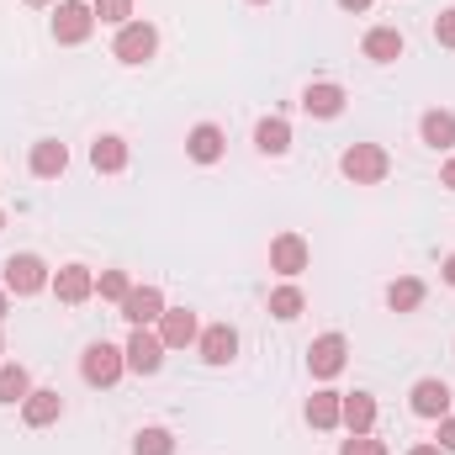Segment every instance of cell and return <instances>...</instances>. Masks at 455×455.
<instances>
[{
  "mask_svg": "<svg viewBox=\"0 0 455 455\" xmlns=\"http://www.w3.org/2000/svg\"><path fill=\"white\" fill-rule=\"evenodd\" d=\"M27 392H32V376H27V365L5 360V365H0V403H5V408H11V403H27Z\"/></svg>",
  "mask_w": 455,
  "mask_h": 455,
  "instance_id": "25",
  "label": "cell"
},
{
  "mask_svg": "<svg viewBox=\"0 0 455 455\" xmlns=\"http://www.w3.org/2000/svg\"><path fill=\"white\" fill-rule=\"evenodd\" d=\"M48 286H53V297H59L64 307H80V302L96 297V275H91V265H64Z\"/></svg>",
  "mask_w": 455,
  "mask_h": 455,
  "instance_id": "9",
  "label": "cell"
},
{
  "mask_svg": "<svg viewBox=\"0 0 455 455\" xmlns=\"http://www.w3.org/2000/svg\"><path fill=\"white\" fill-rule=\"evenodd\" d=\"M339 455H387V445L371 440V435H349V440L339 445Z\"/></svg>",
  "mask_w": 455,
  "mask_h": 455,
  "instance_id": "30",
  "label": "cell"
},
{
  "mask_svg": "<svg viewBox=\"0 0 455 455\" xmlns=\"http://www.w3.org/2000/svg\"><path fill=\"white\" fill-rule=\"evenodd\" d=\"M59 413H64V397L53 387H32L27 403H21V424L27 429H48V424H59Z\"/></svg>",
  "mask_w": 455,
  "mask_h": 455,
  "instance_id": "11",
  "label": "cell"
},
{
  "mask_svg": "<svg viewBox=\"0 0 455 455\" xmlns=\"http://www.w3.org/2000/svg\"><path fill=\"white\" fill-rule=\"evenodd\" d=\"M249 5H270V0H249Z\"/></svg>",
  "mask_w": 455,
  "mask_h": 455,
  "instance_id": "39",
  "label": "cell"
},
{
  "mask_svg": "<svg viewBox=\"0 0 455 455\" xmlns=\"http://www.w3.org/2000/svg\"><path fill=\"white\" fill-rule=\"evenodd\" d=\"M5 313H11V302H5V291H0V323H5Z\"/></svg>",
  "mask_w": 455,
  "mask_h": 455,
  "instance_id": "37",
  "label": "cell"
},
{
  "mask_svg": "<svg viewBox=\"0 0 455 455\" xmlns=\"http://www.w3.org/2000/svg\"><path fill=\"white\" fill-rule=\"evenodd\" d=\"M64 170H69V148H64L59 138L32 143V175H37V180H59Z\"/></svg>",
  "mask_w": 455,
  "mask_h": 455,
  "instance_id": "18",
  "label": "cell"
},
{
  "mask_svg": "<svg viewBox=\"0 0 455 455\" xmlns=\"http://www.w3.org/2000/svg\"><path fill=\"white\" fill-rule=\"evenodd\" d=\"M419 138L429 143V148H455V112H424L419 116Z\"/></svg>",
  "mask_w": 455,
  "mask_h": 455,
  "instance_id": "21",
  "label": "cell"
},
{
  "mask_svg": "<svg viewBox=\"0 0 455 455\" xmlns=\"http://www.w3.org/2000/svg\"><path fill=\"white\" fill-rule=\"evenodd\" d=\"M48 281H53V275H48L43 254H11V259H5V291H16V297H37Z\"/></svg>",
  "mask_w": 455,
  "mask_h": 455,
  "instance_id": "3",
  "label": "cell"
},
{
  "mask_svg": "<svg viewBox=\"0 0 455 455\" xmlns=\"http://www.w3.org/2000/svg\"><path fill=\"white\" fill-rule=\"evenodd\" d=\"M27 5H48V0H27Z\"/></svg>",
  "mask_w": 455,
  "mask_h": 455,
  "instance_id": "38",
  "label": "cell"
},
{
  "mask_svg": "<svg viewBox=\"0 0 455 455\" xmlns=\"http://www.w3.org/2000/svg\"><path fill=\"white\" fill-rule=\"evenodd\" d=\"M339 170H344V180H355V186H381L387 170H392V154L381 143H349L339 154Z\"/></svg>",
  "mask_w": 455,
  "mask_h": 455,
  "instance_id": "1",
  "label": "cell"
},
{
  "mask_svg": "<svg viewBox=\"0 0 455 455\" xmlns=\"http://www.w3.org/2000/svg\"><path fill=\"white\" fill-rule=\"evenodd\" d=\"M440 186H445V191H455V154L445 159V170H440Z\"/></svg>",
  "mask_w": 455,
  "mask_h": 455,
  "instance_id": "33",
  "label": "cell"
},
{
  "mask_svg": "<svg viewBox=\"0 0 455 455\" xmlns=\"http://www.w3.org/2000/svg\"><path fill=\"white\" fill-rule=\"evenodd\" d=\"M159 339H164V349H186V344H196L202 339L196 313H191V307H164V318H159Z\"/></svg>",
  "mask_w": 455,
  "mask_h": 455,
  "instance_id": "12",
  "label": "cell"
},
{
  "mask_svg": "<svg viewBox=\"0 0 455 455\" xmlns=\"http://www.w3.org/2000/svg\"><path fill=\"white\" fill-rule=\"evenodd\" d=\"M413 413H419V419H445V413H451V387L435 381V376H424V381L413 387Z\"/></svg>",
  "mask_w": 455,
  "mask_h": 455,
  "instance_id": "19",
  "label": "cell"
},
{
  "mask_svg": "<svg viewBox=\"0 0 455 455\" xmlns=\"http://www.w3.org/2000/svg\"><path fill=\"white\" fill-rule=\"evenodd\" d=\"M302 112L307 116H339L344 112V85H334V80H318V85H307L302 91Z\"/></svg>",
  "mask_w": 455,
  "mask_h": 455,
  "instance_id": "16",
  "label": "cell"
},
{
  "mask_svg": "<svg viewBox=\"0 0 455 455\" xmlns=\"http://www.w3.org/2000/svg\"><path fill=\"white\" fill-rule=\"evenodd\" d=\"M339 403L344 392H313L307 397V424L313 429H339Z\"/></svg>",
  "mask_w": 455,
  "mask_h": 455,
  "instance_id": "23",
  "label": "cell"
},
{
  "mask_svg": "<svg viewBox=\"0 0 455 455\" xmlns=\"http://www.w3.org/2000/svg\"><path fill=\"white\" fill-rule=\"evenodd\" d=\"M132 455H175V435L159 429V424H148V429L132 435Z\"/></svg>",
  "mask_w": 455,
  "mask_h": 455,
  "instance_id": "27",
  "label": "cell"
},
{
  "mask_svg": "<svg viewBox=\"0 0 455 455\" xmlns=\"http://www.w3.org/2000/svg\"><path fill=\"white\" fill-rule=\"evenodd\" d=\"M112 53L122 64H148V59L159 53V32H154L148 21H127V27H116Z\"/></svg>",
  "mask_w": 455,
  "mask_h": 455,
  "instance_id": "4",
  "label": "cell"
},
{
  "mask_svg": "<svg viewBox=\"0 0 455 455\" xmlns=\"http://www.w3.org/2000/svg\"><path fill=\"white\" fill-rule=\"evenodd\" d=\"M302 307H307L302 286H275V291H270V318L291 323V318H302Z\"/></svg>",
  "mask_w": 455,
  "mask_h": 455,
  "instance_id": "26",
  "label": "cell"
},
{
  "mask_svg": "<svg viewBox=\"0 0 455 455\" xmlns=\"http://www.w3.org/2000/svg\"><path fill=\"white\" fill-rule=\"evenodd\" d=\"M122 355H127V371L154 376V371L164 365V339H159V334H148V329H132V339L122 344Z\"/></svg>",
  "mask_w": 455,
  "mask_h": 455,
  "instance_id": "10",
  "label": "cell"
},
{
  "mask_svg": "<svg viewBox=\"0 0 455 455\" xmlns=\"http://www.w3.org/2000/svg\"><path fill=\"white\" fill-rule=\"evenodd\" d=\"M0 355H5V339H0ZM0 365H5V360H0Z\"/></svg>",
  "mask_w": 455,
  "mask_h": 455,
  "instance_id": "40",
  "label": "cell"
},
{
  "mask_svg": "<svg viewBox=\"0 0 455 455\" xmlns=\"http://www.w3.org/2000/svg\"><path fill=\"white\" fill-rule=\"evenodd\" d=\"M91 11H96V21H107V27H127V21H132V0H96Z\"/></svg>",
  "mask_w": 455,
  "mask_h": 455,
  "instance_id": "29",
  "label": "cell"
},
{
  "mask_svg": "<svg viewBox=\"0 0 455 455\" xmlns=\"http://www.w3.org/2000/svg\"><path fill=\"white\" fill-rule=\"evenodd\" d=\"M196 349H202L207 365H233V355H238V329H233V323H212V329H202Z\"/></svg>",
  "mask_w": 455,
  "mask_h": 455,
  "instance_id": "14",
  "label": "cell"
},
{
  "mask_svg": "<svg viewBox=\"0 0 455 455\" xmlns=\"http://www.w3.org/2000/svg\"><path fill=\"white\" fill-rule=\"evenodd\" d=\"M127 291H132V275H127V270H101V275H96V297H107V302H122Z\"/></svg>",
  "mask_w": 455,
  "mask_h": 455,
  "instance_id": "28",
  "label": "cell"
},
{
  "mask_svg": "<svg viewBox=\"0 0 455 455\" xmlns=\"http://www.w3.org/2000/svg\"><path fill=\"white\" fill-rule=\"evenodd\" d=\"M344 11H355V16H360V11H371V0H339Z\"/></svg>",
  "mask_w": 455,
  "mask_h": 455,
  "instance_id": "34",
  "label": "cell"
},
{
  "mask_svg": "<svg viewBox=\"0 0 455 455\" xmlns=\"http://www.w3.org/2000/svg\"><path fill=\"white\" fill-rule=\"evenodd\" d=\"M254 148L270 154V159H281V154L291 148V122H286V116H265V122L254 127Z\"/></svg>",
  "mask_w": 455,
  "mask_h": 455,
  "instance_id": "20",
  "label": "cell"
},
{
  "mask_svg": "<svg viewBox=\"0 0 455 455\" xmlns=\"http://www.w3.org/2000/svg\"><path fill=\"white\" fill-rule=\"evenodd\" d=\"M440 451H445V455L455 451V413H445V419H440Z\"/></svg>",
  "mask_w": 455,
  "mask_h": 455,
  "instance_id": "32",
  "label": "cell"
},
{
  "mask_svg": "<svg viewBox=\"0 0 455 455\" xmlns=\"http://www.w3.org/2000/svg\"><path fill=\"white\" fill-rule=\"evenodd\" d=\"M0 228H5V212H0Z\"/></svg>",
  "mask_w": 455,
  "mask_h": 455,
  "instance_id": "41",
  "label": "cell"
},
{
  "mask_svg": "<svg viewBox=\"0 0 455 455\" xmlns=\"http://www.w3.org/2000/svg\"><path fill=\"white\" fill-rule=\"evenodd\" d=\"M344 360H349V339L344 334H318V339L307 344V371L318 381H334L344 371Z\"/></svg>",
  "mask_w": 455,
  "mask_h": 455,
  "instance_id": "5",
  "label": "cell"
},
{
  "mask_svg": "<svg viewBox=\"0 0 455 455\" xmlns=\"http://www.w3.org/2000/svg\"><path fill=\"white\" fill-rule=\"evenodd\" d=\"M408 455H445V451H440V445H413Z\"/></svg>",
  "mask_w": 455,
  "mask_h": 455,
  "instance_id": "35",
  "label": "cell"
},
{
  "mask_svg": "<svg viewBox=\"0 0 455 455\" xmlns=\"http://www.w3.org/2000/svg\"><path fill=\"white\" fill-rule=\"evenodd\" d=\"M360 53H365L371 64H397V59H403V32H397V27H371L365 43H360Z\"/></svg>",
  "mask_w": 455,
  "mask_h": 455,
  "instance_id": "17",
  "label": "cell"
},
{
  "mask_svg": "<svg viewBox=\"0 0 455 455\" xmlns=\"http://www.w3.org/2000/svg\"><path fill=\"white\" fill-rule=\"evenodd\" d=\"M91 32H96V11H91V5H80V0H64V5L53 11V37H59L64 48L85 43Z\"/></svg>",
  "mask_w": 455,
  "mask_h": 455,
  "instance_id": "6",
  "label": "cell"
},
{
  "mask_svg": "<svg viewBox=\"0 0 455 455\" xmlns=\"http://www.w3.org/2000/svg\"><path fill=\"white\" fill-rule=\"evenodd\" d=\"M116 307H122V318H127L132 329H148V323L164 318V291H159V286H132Z\"/></svg>",
  "mask_w": 455,
  "mask_h": 455,
  "instance_id": "8",
  "label": "cell"
},
{
  "mask_svg": "<svg viewBox=\"0 0 455 455\" xmlns=\"http://www.w3.org/2000/svg\"><path fill=\"white\" fill-rule=\"evenodd\" d=\"M307 259H313V249H307V238L302 233H275V243H270V270L275 275H302L307 270Z\"/></svg>",
  "mask_w": 455,
  "mask_h": 455,
  "instance_id": "7",
  "label": "cell"
},
{
  "mask_svg": "<svg viewBox=\"0 0 455 455\" xmlns=\"http://www.w3.org/2000/svg\"><path fill=\"white\" fill-rule=\"evenodd\" d=\"M339 424L349 435H371V429H376V397H371V392H344Z\"/></svg>",
  "mask_w": 455,
  "mask_h": 455,
  "instance_id": "15",
  "label": "cell"
},
{
  "mask_svg": "<svg viewBox=\"0 0 455 455\" xmlns=\"http://www.w3.org/2000/svg\"><path fill=\"white\" fill-rule=\"evenodd\" d=\"M387 307H392V313H413V307H424V281H419V275L392 281V286H387Z\"/></svg>",
  "mask_w": 455,
  "mask_h": 455,
  "instance_id": "24",
  "label": "cell"
},
{
  "mask_svg": "<svg viewBox=\"0 0 455 455\" xmlns=\"http://www.w3.org/2000/svg\"><path fill=\"white\" fill-rule=\"evenodd\" d=\"M91 164H96L101 175H116V170H127V143H122L116 132H101V138L91 143Z\"/></svg>",
  "mask_w": 455,
  "mask_h": 455,
  "instance_id": "22",
  "label": "cell"
},
{
  "mask_svg": "<svg viewBox=\"0 0 455 455\" xmlns=\"http://www.w3.org/2000/svg\"><path fill=\"white\" fill-rule=\"evenodd\" d=\"M445 281L455 286V254H445Z\"/></svg>",
  "mask_w": 455,
  "mask_h": 455,
  "instance_id": "36",
  "label": "cell"
},
{
  "mask_svg": "<svg viewBox=\"0 0 455 455\" xmlns=\"http://www.w3.org/2000/svg\"><path fill=\"white\" fill-rule=\"evenodd\" d=\"M122 371H127V355H122L116 344H107V339H96L85 355H80V376H85L91 387H116Z\"/></svg>",
  "mask_w": 455,
  "mask_h": 455,
  "instance_id": "2",
  "label": "cell"
},
{
  "mask_svg": "<svg viewBox=\"0 0 455 455\" xmlns=\"http://www.w3.org/2000/svg\"><path fill=\"white\" fill-rule=\"evenodd\" d=\"M435 43H440V48H455V5L435 16Z\"/></svg>",
  "mask_w": 455,
  "mask_h": 455,
  "instance_id": "31",
  "label": "cell"
},
{
  "mask_svg": "<svg viewBox=\"0 0 455 455\" xmlns=\"http://www.w3.org/2000/svg\"><path fill=\"white\" fill-rule=\"evenodd\" d=\"M223 148H228V138H223V127H218V122H196V127L186 132V154H191L196 164H218V159H223Z\"/></svg>",
  "mask_w": 455,
  "mask_h": 455,
  "instance_id": "13",
  "label": "cell"
}]
</instances>
